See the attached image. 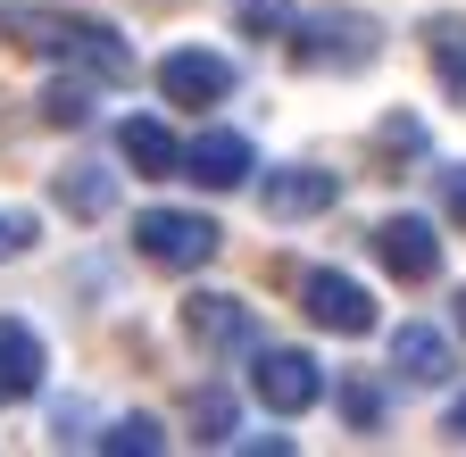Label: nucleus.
<instances>
[{
  "label": "nucleus",
  "mask_w": 466,
  "mask_h": 457,
  "mask_svg": "<svg viewBox=\"0 0 466 457\" xmlns=\"http://www.w3.org/2000/svg\"><path fill=\"white\" fill-rule=\"evenodd\" d=\"M250 166H258V158H250L242 134H200V142L184 150V175L208 184V192H242V184H250Z\"/></svg>",
  "instance_id": "10"
},
{
  "label": "nucleus",
  "mask_w": 466,
  "mask_h": 457,
  "mask_svg": "<svg viewBox=\"0 0 466 457\" xmlns=\"http://www.w3.org/2000/svg\"><path fill=\"white\" fill-rule=\"evenodd\" d=\"M158 92L175 108H217V100H233V59H225V50L184 42V50H167V59H158Z\"/></svg>",
  "instance_id": "5"
},
{
  "label": "nucleus",
  "mask_w": 466,
  "mask_h": 457,
  "mask_svg": "<svg viewBox=\"0 0 466 457\" xmlns=\"http://www.w3.org/2000/svg\"><path fill=\"white\" fill-rule=\"evenodd\" d=\"M341 408H350V424H359V432H375V424H383V391H375V382H350Z\"/></svg>",
  "instance_id": "21"
},
{
  "label": "nucleus",
  "mask_w": 466,
  "mask_h": 457,
  "mask_svg": "<svg viewBox=\"0 0 466 457\" xmlns=\"http://www.w3.org/2000/svg\"><path fill=\"white\" fill-rule=\"evenodd\" d=\"M250 399L267 416H309L317 399H325V366L309 350H258L250 358Z\"/></svg>",
  "instance_id": "4"
},
{
  "label": "nucleus",
  "mask_w": 466,
  "mask_h": 457,
  "mask_svg": "<svg viewBox=\"0 0 466 457\" xmlns=\"http://www.w3.org/2000/svg\"><path fill=\"white\" fill-rule=\"evenodd\" d=\"M217 242H225L217 216H200V208H142V216H134V250H142L150 266H167V274L208 266Z\"/></svg>",
  "instance_id": "3"
},
{
  "label": "nucleus",
  "mask_w": 466,
  "mask_h": 457,
  "mask_svg": "<svg viewBox=\"0 0 466 457\" xmlns=\"http://www.w3.org/2000/svg\"><path fill=\"white\" fill-rule=\"evenodd\" d=\"M192 432L200 441H233V399L225 391H192Z\"/></svg>",
  "instance_id": "19"
},
{
  "label": "nucleus",
  "mask_w": 466,
  "mask_h": 457,
  "mask_svg": "<svg viewBox=\"0 0 466 457\" xmlns=\"http://www.w3.org/2000/svg\"><path fill=\"white\" fill-rule=\"evenodd\" d=\"M300 308H309V324H325V333H341V341L375 333V300H367V283H350V274H333V266L300 274Z\"/></svg>",
  "instance_id": "6"
},
{
  "label": "nucleus",
  "mask_w": 466,
  "mask_h": 457,
  "mask_svg": "<svg viewBox=\"0 0 466 457\" xmlns=\"http://www.w3.org/2000/svg\"><path fill=\"white\" fill-rule=\"evenodd\" d=\"M0 391H9V399L42 391V333L25 316H0Z\"/></svg>",
  "instance_id": "13"
},
{
  "label": "nucleus",
  "mask_w": 466,
  "mask_h": 457,
  "mask_svg": "<svg viewBox=\"0 0 466 457\" xmlns=\"http://www.w3.org/2000/svg\"><path fill=\"white\" fill-rule=\"evenodd\" d=\"M184 333L200 341V350H250L258 341V316L242 292H192L184 300Z\"/></svg>",
  "instance_id": "8"
},
{
  "label": "nucleus",
  "mask_w": 466,
  "mask_h": 457,
  "mask_svg": "<svg viewBox=\"0 0 466 457\" xmlns=\"http://www.w3.org/2000/svg\"><path fill=\"white\" fill-rule=\"evenodd\" d=\"M375 258H383V274H400V283H433L441 274V233L425 216H383L375 224Z\"/></svg>",
  "instance_id": "7"
},
{
  "label": "nucleus",
  "mask_w": 466,
  "mask_h": 457,
  "mask_svg": "<svg viewBox=\"0 0 466 457\" xmlns=\"http://www.w3.org/2000/svg\"><path fill=\"white\" fill-rule=\"evenodd\" d=\"M458 333H466V292H458Z\"/></svg>",
  "instance_id": "24"
},
{
  "label": "nucleus",
  "mask_w": 466,
  "mask_h": 457,
  "mask_svg": "<svg viewBox=\"0 0 466 457\" xmlns=\"http://www.w3.org/2000/svg\"><path fill=\"white\" fill-rule=\"evenodd\" d=\"M233 25L258 34V42H275V34H291L300 17H291V0H233Z\"/></svg>",
  "instance_id": "17"
},
{
  "label": "nucleus",
  "mask_w": 466,
  "mask_h": 457,
  "mask_svg": "<svg viewBox=\"0 0 466 457\" xmlns=\"http://www.w3.org/2000/svg\"><path fill=\"white\" fill-rule=\"evenodd\" d=\"M116 158H126L134 175H184V142H175L158 117H126L116 125Z\"/></svg>",
  "instance_id": "11"
},
{
  "label": "nucleus",
  "mask_w": 466,
  "mask_h": 457,
  "mask_svg": "<svg viewBox=\"0 0 466 457\" xmlns=\"http://www.w3.org/2000/svg\"><path fill=\"white\" fill-rule=\"evenodd\" d=\"M391 366H400L408 382H450V341H441L433 324H400V333H391Z\"/></svg>",
  "instance_id": "14"
},
{
  "label": "nucleus",
  "mask_w": 466,
  "mask_h": 457,
  "mask_svg": "<svg viewBox=\"0 0 466 457\" xmlns=\"http://www.w3.org/2000/svg\"><path fill=\"white\" fill-rule=\"evenodd\" d=\"M50 200L67 208L76 224H100V216L116 208V166H92V158H84V166H58V184H50Z\"/></svg>",
  "instance_id": "12"
},
{
  "label": "nucleus",
  "mask_w": 466,
  "mask_h": 457,
  "mask_svg": "<svg viewBox=\"0 0 466 457\" xmlns=\"http://www.w3.org/2000/svg\"><path fill=\"white\" fill-rule=\"evenodd\" d=\"M92 449H108V457H150V449H167V432H158V416H116L108 432H92Z\"/></svg>",
  "instance_id": "16"
},
{
  "label": "nucleus",
  "mask_w": 466,
  "mask_h": 457,
  "mask_svg": "<svg viewBox=\"0 0 466 457\" xmlns=\"http://www.w3.org/2000/svg\"><path fill=\"white\" fill-rule=\"evenodd\" d=\"M291 59L317 67V75H359V67L383 59V25L359 17V9H333V17H317V25L291 34Z\"/></svg>",
  "instance_id": "2"
},
{
  "label": "nucleus",
  "mask_w": 466,
  "mask_h": 457,
  "mask_svg": "<svg viewBox=\"0 0 466 457\" xmlns=\"http://www.w3.org/2000/svg\"><path fill=\"white\" fill-rule=\"evenodd\" d=\"M0 408H9V391H0Z\"/></svg>",
  "instance_id": "25"
},
{
  "label": "nucleus",
  "mask_w": 466,
  "mask_h": 457,
  "mask_svg": "<svg viewBox=\"0 0 466 457\" xmlns=\"http://www.w3.org/2000/svg\"><path fill=\"white\" fill-rule=\"evenodd\" d=\"M441 208L466 224V166H441Z\"/></svg>",
  "instance_id": "22"
},
{
  "label": "nucleus",
  "mask_w": 466,
  "mask_h": 457,
  "mask_svg": "<svg viewBox=\"0 0 466 457\" xmlns=\"http://www.w3.org/2000/svg\"><path fill=\"white\" fill-rule=\"evenodd\" d=\"M333 200H341L333 166H267V184H258V208L267 216H325Z\"/></svg>",
  "instance_id": "9"
},
{
  "label": "nucleus",
  "mask_w": 466,
  "mask_h": 457,
  "mask_svg": "<svg viewBox=\"0 0 466 457\" xmlns=\"http://www.w3.org/2000/svg\"><path fill=\"white\" fill-rule=\"evenodd\" d=\"M425 50H433V75H441V92L466 108V17H425Z\"/></svg>",
  "instance_id": "15"
},
{
  "label": "nucleus",
  "mask_w": 466,
  "mask_h": 457,
  "mask_svg": "<svg viewBox=\"0 0 466 457\" xmlns=\"http://www.w3.org/2000/svg\"><path fill=\"white\" fill-rule=\"evenodd\" d=\"M0 25H9L17 42H34V50H58V59H84L100 84H126L134 75V50L126 42H116L100 17H58V9H9V17H0Z\"/></svg>",
  "instance_id": "1"
},
{
  "label": "nucleus",
  "mask_w": 466,
  "mask_h": 457,
  "mask_svg": "<svg viewBox=\"0 0 466 457\" xmlns=\"http://www.w3.org/2000/svg\"><path fill=\"white\" fill-rule=\"evenodd\" d=\"M25 250H34V216L25 208H0V266L25 258Z\"/></svg>",
  "instance_id": "20"
},
{
  "label": "nucleus",
  "mask_w": 466,
  "mask_h": 457,
  "mask_svg": "<svg viewBox=\"0 0 466 457\" xmlns=\"http://www.w3.org/2000/svg\"><path fill=\"white\" fill-rule=\"evenodd\" d=\"M42 117H50V125H92V84H76V75L50 84V92H42Z\"/></svg>",
  "instance_id": "18"
},
{
  "label": "nucleus",
  "mask_w": 466,
  "mask_h": 457,
  "mask_svg": "<svg viewBox=\"0 0 466 457\" xmlns=\"http://www.w3.org/2000/svg\"><path fill=\"white\" fill-rule=\"evenodd\" d=\"M450 441H466V399H450Z\"/></svg>",
  "instance_id": "23"
}]
</instances>
